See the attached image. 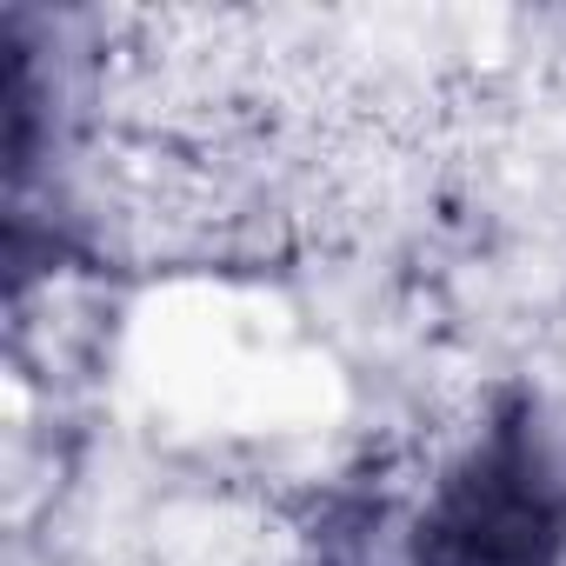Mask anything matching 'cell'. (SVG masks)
<instances>
[{"label":"cell","mask_w":566,"mask_h":566,"mask_svg":"<svg viewBox=\"0 0 566 566\" xmlns=\"http://www.w3.org/2000/svg\"><path fill=\"white\" fill-rule=\"evenodd\" d=\"M566 480L533 420H500L420 520V566H559Z\"/></svg>","instance_id":"cell-1"}]
</instances>
